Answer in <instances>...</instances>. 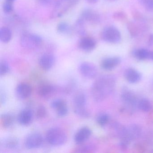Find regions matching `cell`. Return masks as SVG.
Wrapping results in <instances>:
<instances>
[{
	"instance_id": "1",
	"label": "cell",
	"mask_w": 153,
	"mask_h": 153,
	"mask_svg": "<svg viewBox=\"0 0 153 153\" xmlns=\"http://www.w3.org/2000/svg\"><path fill=\"white\" fill-rule=\"evenodd\" d=\"M115 85V79L112 76L104 75L99 77L91 87L93 99L97 102L103 101L112 93Z\"/></svg>"
},
{
	"instance_id": "2",
	"label": "cell",
	"mask_w": 153,
	"mask_h": 153,
	"mask_svg": "<svg viewBox=\"0 0 153 153\" xmlns=\"http://www.w3.org/2000/svg\"><path fill=\"white\" fill-rule=\"evenodd\" d=\"M46 140L52 146H61L66 143L68 136L65 131L59 128H52L47 131Z\"/></svg>"
},
{
	"instance_id": "3",
	"label": "cell",
	"mask_w": 153,
	"mask_h": 153,
	"mask_svg": "<svg viewBox=\"0 0 153 153\" xmlns=\"http://www.w3.org/2000/svg\"><path fill=\"white\" fill-rule=\"evenodd\" d=\"M86 97L82 92L77 93L73 97V110L78 116L83 118H87L90 116V113L86 108Z\"/></svg>"
},
{
	"instance_id": "4",
	"label": "cell",
	"mask_w": 153,
	"mask_h": 153,
	"mask_svg": "<svg viewBox=\"0 0 153 153\" xmlns=\"http://www.w3.org/2000/svg\"><path fill=\"white\" fill-rule=\"evenodd\" d=\"M42 39L40 36L29 33L22 34L20 38L21 45L26 49L33 50L38 48L42 45Z\"/></svg>"
},
{
	"instance_id": "5",
	"label": "cell",
	"mask_w": 153,
	"mask_h": 153,
	"mask_svg": "<svg viewBox=\"0 0 153 153\" xmlns=\"http://www.w3.org/2000/svg\"><path fill=\"white\" fill-rule=\"evenodd\" d=\"M102 38L107 42L116 44L121 41V35L120 31L115 27H108L102 32Z\"/></svg>"
},
{
	"instance_id": "6",
	"label": "cell",
	"mask_w": 153,
	"mask_h": 153,
	"mask_svg": "<svg viewBox=\"0 0 153 153\" xmlns=\"http://www.w3.org/2000/svg\"><path fill=\"white\" fill-rule=\"evenodd\" d=\"M43 143L42 136L38 132L29 134L25 138V146L28 149H35L40 148Z\"/></svg>"
},
{
	"instance_id": "7",
	"label": "cell",
	"mask_w": 153,
	"mask_h": 153,
	"mask_svg": "<svg viewBox=\"0 0 153 153\" xmlns=\"http://www.w3.org/2000/svg\"><path fill=\"white\" fill-rule=\"evenodd\" d=\"M80 74L85 78L92 79L96 76L97 69L93 63L84 62L81 63L79 68Z\"/></svg>"
},
{
	"instance_id": "8",
	"label": "cell",
	"mask_w": 153,
	"mask_h": 153,
	"mask_svg": "<svg viewBox=\"0 0 153 153\" xmlns=\"http://www.w3.org/2000/svg\"><path fill=\"white\" fill-rule=\"evenodd\" d=\"M56 90V88L53 85L48 83H43L38 86L37 93L42 98L49 99L53 95Z\"/></svg>"
},
{
	"instance_id": "9",
	"label": "cell",
	"mask_w": 153,
	"mask_h": 153,
	"mask_svg": "<svg viewBox=\"0 0 153 153\" xmlns=\"http://www.w3.org/2000/svg\"><path fill=\"white\" fill-rule=\"evenodd\" d=\"M32 93V87L27 83H20L16 88V96L20 100L27 99L31 96Z\"/></svg>"
},
{
	"instance_id": "10",
	"label": "cell",
	"mask_w": 153,
	"mask_h": 153,
	"mask_svg": "<svg viewBox=\"0 0 153 153\" xmlns=\"http://www.w3.org/2000/svg\"><path fill=\"white\" fill-rule=\"evenodd\" d=\"M51 106L56 111L57 115L59 117H64L68 113V109L67 103L62 99L53 100L51 103Z\"/></svg>"
},
{
	"instance_id": "11",
	"label": "cell",
	"mask_w": 153,
	"mask_h": 153,
	"mask_svg": "<svg viewBox=\"0 0 153 153\" xmlns=\"http://www.w3.org/2000/svg\"><path fill=\"white\" fill-rule=\"evenodd\" d=\"M81 18L84 21L92 24H98L101 20L99 14L96 11L90 9H86L83 10L81 14Z\"/></svg>"
},
{
	"instance_id": "12",
	"label": "cell",
	"mask_w": 153,
	"mask_h": 153,
	"mask_svg": "<svg viewBox=\"0 0 153 153\" xmlns=\"http://www.w3.org/2000/svg\"><path fill=\"white\" fill-rule=\"evenodd\" d=\"M92 131L87 127H83L79 129L74 137V140L76 144L82 145L88 140L91 136Z\"/></svg>"
},
{
	"instance_id": "13",
	"label": "cell",
	"mask_w": 153,
	"mask_h": 153,
	"mask_svg": "<svg viewBox=\"0 0 153 153\" xmlns=\"http://www.w3.org/2000/svg\"><path fill=\"white\" fill-rule=\"evenodd\" d=\"M55 61V58L53 54L45 53L39 59V64L42 69L49 71L53 67Z\"/></svg>"
},
{
	"instance_id": "14",
	"label": "cell",
	"mask_w": 153,
	"mask_h": 153,
	"mask_svg": "<svg viewBox=\"0 0 153 153\" xmlns=\"http://www.w3.org/2000/svg\"><path fill=\"white\" fill-rule=\"evenodd\" d=\"M33 111L29 108L22 110L18 116V121L23 126H28L32 123L33 120Z\"/></svg>"
},
{
	"instance_id": "15",
	"label": "cell",
	"mask_w": 153,
	"mask_h": 153,
	"mask_svg": "<svg viewBox=\"0 0 153 153\" xmlns=\"http://www.w3.org/2000/svg\"><path fill=\"white\" fill-rule=\"evenodd\" d=\"M95 40L91 37H82L79 42V47L80 50L86 52L92 51L96 47Z\"/></svg>"
},
{
	"instance_id": "16",
	"label": "cell",
	"mask_w": 153,
	"mask_h": 153,
	"mask_svg": "<svg viewBox=\"0 0 153 153\" xmlns=\"http://www.w3.org/2000/svg\"><path fill=\"white\" fill-rule=\"evenodd\" d=\"M121 62V59L118 57L106 58L102 61V68L105 70H111L117 67Z\"/></svg>"
},
{
	"instance_id": "17",
	"label": "cell",
	"mask_w": 153,
	"mask_h": 153,
	"mask_svg": "<svg viewBox=\"0 0 153 153\" xmlns=\"http://www.w3.org/2000/svg\"><path fill=\"white\" fill-rule=\"evenodd\" d=\"M125 77L128 82L132 84L139 82L141 78V75L138 71L131 68L126 71Z\"/></svg>"
},
{
	"instance_id": "18",
	"label": "cell",
	"mask_w": 153,
	"mask_h": 153,
	"mask_svg": "<svg viewBox=\"0 0 153 153\" xmlns=\"http://www.w3.org/2000/svg\"><path fill=\"white\" fill-rule=\"evenodd\" d=\"M122 99L123 102L126 104L127 105H129L131 107H133L135 106L136 105V98L135 95L132 94L129 90H124L123 92Z\"/></svg>"
},
{
	"instance_id": "19",
	"label": "cell",
	"mask_w": 153,
	"mask_h": 153,
	"mask_svg": "<svg viewBox=\"0 0 153 153\" xmlns=\"http://www.w3.org/2000/svg\"><path fill=\"white\" fill-rule=\"evenodd\" d=\"M2 146L9 149H15L19 145L17 138L14 137H8L4 139L2 142Z\"/></svg>"
},
{
	"instance_id": "20",
	"label": "cell",
	"mask_w": 153,
	"mask_h": 153,
	"mask_svg": "<svg viewBox=\"0 0 153 153\" xmlns=\"http://www.w3.org/2000/svg\"><path fill=\"white\" fill-rule=\"evenodd\" d=\"M11 30L6 27H3L0 29V40L4 43H7L12 39Z\"/></svg>"
},
{
	"instance_id": "21",
	"label": "cell",
	"mask_w": 153,
	"mask_h": 153,
	"mask_svg": "<svg viewBox=\"0 0 153 153\" xmlns=\"http://www.w3.org/2000/svg\"><path fill=\"white\" fill-rule=\"evenodd\" d=\"M1 119L2 126L7 128L11 127L15 122V117L10 113L3 114L1 115Z\"/></svg>"
},
{
	"instance_id": "22",
	"label": "cell",
	"mask_w": 153,
	"mask_h": 153,
	"mask_svg": "<svg viewBox=\"0 0 153 153\" xmlns=\"http://www.w3.org/2000/svg\"><path fill=\"white\" fill-rule=\"evenodd\" d=\"M84 22L85 21L80 18L77 20L75 26V29L76 32L79 35L83 37H84L85 34Z\"/></svg>"
},
{
	"instance_id": "23",
	"label": "cell",
	"mask_w": 153,
	"mask_h": 153,
	"mask_svg": "<svg viewBox=\"0 0 153 153\" xmlns=\"http://www.w3.org/2000/svg\"><path fill=\"white\" fill-rule=\"evenodd\" d=\"M139 108L140 110L146 112L149 111L152 109V105L149 100L146 98L141 99L138 103Z\"/></svg>"
},
{
	"instance_id": "24",
	"label": "cell",
	"mask_w": 153,
	"mask_h": 153,
	"mask_svg": "<svg viewBox=\"0 0 153 153\" xmlns=\"http://www.w3.org/2000/svg\"><path fill=\"white\" fill-rule=\"evenodd\" d=\"M149 51L148 50L145 49H140L135 51L134 55L137 59L143 60L149 59Z\"/></svg>"
},
{
	"instance_id": "25",
	"label": "cell",
	"mask_w": 153,
	"mask_h": 153,
	"mask_svg": "<svg viewBox=\"0 0 153 153\" xmlns=\"http://www.w3.org/2000/svg\"><path fill=\"white\" fill-rule=\"evenodd\" d=\"M94 147L91 145H82L75 149V152L77 153H89L94 151Z\"/></svg>"
},
{
	"instance_id": "26",
	"label": "cell",
	"mask_w": 153,
	"mask_h": 153,
	"mask_svg": "<svg viewBox=\"0 0 153 153\" xmlns=\"http://www.w3.org/2000/svg\"><path fill=\"white\" fill-rule=\"evenodd\" d=\"M47 110L43 105H40L38 106L36 110V118L39 120L44 119L47 115Z\"/></svg>"
},
{
	"instance_id": "27",
	"label": "cell",
	"mask_w": 153,
	"mask_h": 153,
	"mask_svg": "<svg viewBox=\"0 0 153 153\" xmlns=\"http://www.w3.org/2000/svg\"><path fill=\"white\" fill-rule=\"evenodd\" d=\"M127 28L129 33L132 37H136L138 34V29L137 25L132 22H129L127 25Z\"/></svg>"
},
{
	"instance_id": "28",
	"label": "cell",
	"mask_w": 153,
	"mask_h": 153,
	"mask_svg": "<svg viewBox=\"0 0 153 153\" xmlns=\"http://www.w3.org/2000/svg\"><path fill=\"white\" fill-rule=\"evenodd\" d=\"M57 30L61 33L65 34L69 32L70 27L68 23L66 22H61L58 25Z\"/></svg>"
},
{
	"instance_id": "29",
	"label": "cell",
	"mask_w": 153,
	"mask_h": 153,
	"mask_svg": "<svg viewBox=\"0 0 153 153\" xmlns=\"http://www.w3.org/2000/svg\"><path fill=\"white\" fill-rule=\"evenodd\" d=\"M109 117L106 114H100L97 118V122L99 125L104 126L109 121Z\"/></svg>"
},
{
	"instance_id": "30",
	"label": "cell",
	"mask_w": 153,
	"mask_h": 153,
	"mask_svg": "<svg viewBox=\"0 0 153 153\" xmlns=\"http://www.w3.org/2000/svg\"><path fill=\"white\" fill-rule=\"evenodd\" d=\"M140 1L146 10L153 11V0H140Z\"/></svg>"
},
{
	"instance_id": "31",
	"label": "cell",
	"mask_w": 153,
	"mask_h": 153,
	"mask_svg": "<svg viewBox=\"0 0 153 153\" xmlns=\"http://www.w3.org/2000/svg\"><path fill=\"white\" fill-rule=\"evenodd\" d=\"M10 70L8 64L5 61H1L0 63V75L4 76L8 73Z\"/></svg>"
},
{
	"instance_id": "32",
	"label": "cell",
	"mask_w": 153,
	"mask_h": 153,
	"mask_svg": "<svg viewBox=\"0 0 153 153\" xmlns=\"http://www.w3.org/2000/svg\"><path fill=\"white\" fill-rule=\"evenodd\" d=\"M13 4L14 3L5 1L3 6V11H4V12L7 14L11 13L14 9Z\"/></svg>"
},
{
	"instance_id": "33",
	"label": "cell",
	"mask_w": 153,
	"mask_h": 153,
	"mask_svg": "<svg viewBox=\"0 0 153 153\" xmlns=\"http://www.w3.org/2000/svg\"><path fill=\"white\" fill-rule=\"evenodd\" d=\"M113 17L115 20L119 21H125L127 20V16L124 12L120 11L114 13Z\"/></svg>"
},
{
	"instance_id": "34",
	"label": "cell",
	"mask_w": 153,
	"mask_h": 153,
	"mask_svg": "<svg viewBox=\"0 0 153 153\" xmlns=\"http://www.w3.org/2000/svg\"><path fill=\"white\" fill-rule=\"evenodd\" d=\"M39 3L43 6H49L51 3L52 0H38Z\"/></svg>"
},
{
	"instance_id": "35",
	"label": "cell",
	"mask_w": 153,
	"mask_h": 153,
	"mask_svg": "<svg viewBox=\"0 0 153 153\" xmlns=\"http://www.w3.org/2000/svg\"><path fill=\"white\" fill-rule=\"evenodd\" d=\"M148 44L149 46H152L153 45V34L150 35L149 38L148 42Z\"/></svg>"
},
{
	"instance_id": "36",
	"label": "cell",
	"mask_w": 153,
	"mask_h": 153,
	"mask_svg": "<svg viewBox=\"0 0 153 153\" xmlns=\"http://www.w3.org/2000/svg\"><path fill=\"white\" fill-rule=\"evenodd\" d=\"M7 101V98H6V96L5 94H1V103L4 104V103L6 102Z\"/></svg>"
},
{
	"instance_id": "37",
	"label": "cell",
	"mask_w": 153,
	"mask_h": 153,
	"mask_svg": "<svg viewBox=\"0 0 153 153\" xmlns=\"http://www.w3.org/2000/svg\"><path fill=\"white\" fill-rule=\"evenodd\" d=\"M88 3L90 4H94L96 3L98 1V0H86Z\"/></svg>"
},
{
	"instance_id": "38",
	"label": "cell",
	"mask_w": 153,
	"mask_h": 153,
	"mask_svg": "<svg viewBox=\"0 0 153 153\" xmlns=\"http://www.w3.org/2000/svg\"><path fill=\"white\" fill-rule=\"evenodd\" d=\"M149 59H150L151 60L153 61V51H149Z\"/></svg>"
},
{
	"instance_id": "39",
	"label": "cell",
	"mask_w": 153,
	"mask_h": 153,
	"mask_svg": "<svg viewBox=\"0 0 153 153\" xmlns=\"http://www.w3.org/2000/svg\"><path fill=\"white\" fill-rule=\"evenodd\" d=\"M5 1H9V2H12V3H14L16 0H5Z\"/></svg>"
},
{
	"instance_id": "40",
	"label": "cell",
	"mask_w": 153,
	"mask_h": 153,
	"mask_svg": "<svg viewBox=\"0 0 153 153\" xmlns=\"http://www.w3.org/2000/svg\"><path fill=\"white\" fill-rule=\"evenodd\" d=\"M112 1H114V0H112Z\"/></svg>"
}]
</instances>
